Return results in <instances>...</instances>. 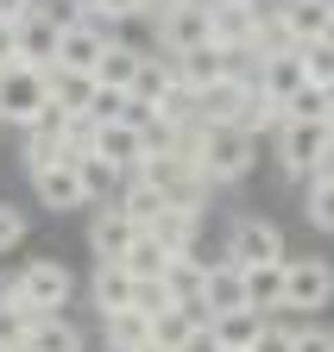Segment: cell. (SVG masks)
<instances>
[{
    "label": "cell",
    "instance_id": "obj_26",
    "mask_svg": "<svg viewBox=\"0 0 334 352\" xmlns=\"http://www.w3.org/2000/svg\"><path fill=\"white\" fill-rule=\"evenodd\" d=\"M202 271H208V264H196L189 252H183V258H171V271H164V289H171V302L202 308Z\"/></svg>",
    "mask_w": 334,
    "mask_h": 352
},
{
    "label": "cell",
    "instance_id": "obj_39",
    "mask_svg": "<svg viewBox=\"0 0 334 352\" xmlns=\"http://www.w3.org/2000/svg\"><path fill=\"white\" fill-rule=\"evenodd\" d=\"M183 352H221V340H215V327H208V321H202V327H196V333L183 340Z\"/></svg>",
    "mask_w": 334,
    "mask_h": 352
},
{
    "label": "cell",
    "instance_id": "obj_29",
    "mask_svg": "<svg viewBox=\"0 0 334 352\" xmlns=\"http://www.w3.org/2000/svg\"><path fill=\"white\" fill-rule=\"evenodd\" d=\"M171 258H177V252H164L152 233H139V239L127 245V258H120V264H127L133 277H164V271H171Z\"/></svg>",
    "mask_w": 334,
    "mask_h": 352
},
{
    "label": "cell",
    "instance_id": "obj_41",
    "mask_svg": "<svg viewBox=\"0 0 334 352\" xmlns=\"http://www.w3.org/2000/svg\"><path fill=\"white\" fill-rule=\"evenodd\" d=\"M315 176H334V126H328V145H322V164H315Z\"/></svg>",
    "mask_w": 334,
    "mask_h": 352
},
{
    "label": "cell",
    "instance_id": "obj_44",
    "mask_svg": "<svg viewBox=\"0 0 334 352\" xmlns=\"http://www.w3.org/2000/svg\"><path fill=\"white\" fill-rule=\"evenodd\" d=\"M322 95H328V120H334V82H322Z\"/></svg>",
    "mask_w": 334,
    "mask_h": 352
},
{
    "label": "cell",
    "instance_id": "obj_25",
    "mask_svg": "<svg viewBox=\"0 0 334 352\" xmlns=\"http://www.w3.org/2000/svg\"><path fill=\"white\" fill-rule=\"evenodd\" d=\"M101 321H107V346H114V352H133L139 340H152V315H145L139 302L120 308V315H101Z\"/></svg>",
    "mask_w": 334,
    "mask_h": 352
},
{
    "label": "cell",
    "instance_id": "obj_45",
    "mask_svg": "<svg viewBox=\"0 0 334 352\" xmlns=\"http://www.w3.org/2000/svg\"><path fill=\"white\" fill-rule=\"evenodd\" d=\"M0 352H25V346H7V340H0Z\"/></svg>",
    "mask_w": 334,
    "mask_h": 352
},
{
    "label": "cell",
    "instance_id": "obj_17",
    "mask_svg": "<svg viewBox=\"0 0 334 352\" xmlns=\"http://www.w3.org/2000/svg\"><path fill=\"white\" fill-rule=\"evenodd\" d=\"M139 239V227L127 220V208H114V214H101L95 227H89V245H95V258H107V264H120L127 258V245Z\"/></svg>",
    "mask_w": 334,
    "mask_h": 352
},
{
    "label": "cell",
    "instance_id": "obj_23",
    "mask_svg": "<svg viewBox=\"0 0 334 352\" xmlns=\"http://www.w3.org/2000/svg\"><path fill=\"white\" fill-rule=\"evenodd\" d=\"M51 101H57L63 113H89L95 76H89V69H51Z\"/></svg>",
    "mask_w": 334,
    "mask_h": 352
},
{
    "label": "cell",
    "instance_id": "obj_9",
    "mask_svg": "<svg viewBox=\"0 0 334 352\" xmlns=\"http://www.w3.org/2000/svg\"><path fill=\"white\" fill-rule=\"evenodd\" d=\"M57 38H63V25H57L45 7H32V13L19 19V63H32V69H57Z\"/></svg>",
    "mask_w": 334,
    "mask_h": 352
},
{
    "label": "cell",
    "instance_id": "obj_37",
    "mask_svg": "<svg viewBox=\"0 0 334 352\" xmlns=\"http://www.w3.org/2000/svg\"><path fill=\"white\" fill-rule=\"evenodd\" d=\"M7 63H19V19L0 13V69H7Z\"/></svg>",
    "mask_w": 334,
    "mask_h": 352
},
{
    "label": "cell",
    "instance_id": "obj_35",
    "mask_svg": "<svg viewBox=\"0 0 334 352\" xmlns=\"http://www.w3.org/2000/svg\"><path fill=\"white\" fill-rule=\"evenodd\" d=\"M253 352H297V340H290V327H278V321H265V333L253 340Z\"/></svg>",
    "mask_w": 334,
    "mask_h": 352
},
{
    "label": "cell",
    "instance_id": "obj_4",
    "mask_svg": "<svg viewBox=\"0 0 334 352\" xmlns=\"http://www.w3.org/2000/svg\"><path fill=\"white\" fill-rule=\"evenodd\" d=\"M227 258L246 264V271H253V264H284V233L271 227V220H253V214H246L240 227L227 233Z\"/></svg>",
    "mask_w": 334,
    "mask_h": 352
},
{
    "label": "cell",
    "instance_id": "obj_12",
    "mask_svg": "<svg viewBox=\"0 0 334 352\" xmlns=\"http://www.w3.org/2000/svg\"><path fill=\"white\" fill-rule=\"evenodd\" d=\"M177 63V82L189 88H208V82H221V76H233V57L221 51V44H196V51H183V57H171Z\"/></svg>",
    "mask_w": 334,
    "mask_h": 352
},
{
    "label": "cell",
    "instance_id": "obj_3",
    "mask_svg": "<svg viewBox=\"0 0 334 352\" xmlns=\"http://www.w3.org/2000/svg\"><path fill=\"white\" fill-rule=\"evenodd\" d=\"M322 145H328V120H284L278 126V157L290 176H315Z\"/></svg>",
    "mask_w": 334,
    "mask_h": 352
},
{
    "label": "cell",
    "instance_id": "obj_27",
    "mask_svg": "<svg viewBox=\"0 0 334 352\" xmlns=\"http://www.w3.org/2000/svg\"><path fill=\"white\" fill-rule=\"evenodd\" d=\"M171 88H177V63H139V76H133V101H152V107H164L171 101Z\"/></svg>",
    "mask_w": 334,
    "mask_h": 352
},
{
    "label": "cell",
    "instance_id": "obj_38",
    "mask_svg": "<svg viewBox=\"0 0 334 352\" xmlns=\"http://www.w3.org/2000/svg\"><path fill=\"white\" fill-rule=\"evenodd\" d=\"M25 239V220H19V208H0V252L7 245H19Z\"/></svg>",
    "mask_w": 334,
    "mask_h": 352
},
{
    "label": "cell",
    "instance_id": "obj_32",
    "mask_svg": "<svg viewBox=\"0 0 334 352\" xmlns=\"http://www.w3.org/2000/svg\"><path fill=\"white\" fill-rule=\"evenodd\" d=\"M309 227L334 233V176H309Z\"/></svg>",
    "mask_w": 334,
    "mask_h": 352
},
{
    "label": "cell",
    "instance_id": "obj_6",
    "mask_svg": "<svg viewBox=\"0 0 334 352\" xmlns=\"http://www.w3.org/2000/svg\"><path fill=\"white\" fill-rule=\"evenodd\" d=\"M32 189H38V201H45V208H82V201H89V189H82V170L70 164V157H51V164H38L32 170Z\"/></svg>",
    "mask_w": 334,
    "mask_h": 352
},
{
    "label": "cell",
    "instance_id": "obj_18",
    "mask_svg": "<svg viewBox=\"0 0 334 352\" xmlns=\"http://www.w3.org/2000/svg\"><path fill=\"white\" fill-rule=\"evenodd\" d=\"M25 352H82V333H76V321H63V308H51V315L32 321Z\"/></svg>",
    "mask_w": 334,
    "mask_h": 352
},
{
    "label": "cell",
    "instance_id": "obj_30",
    "mask_svg": "<svg viewBox=\"0 0 334 352\" xmlns=\"http://www.w3.org/2000/svg\"><path fill=\"white\" fill-rule=\"evenodd\" d=\"M284 120H328V95H322V82H303L297 95L284 101ZM334 126V120H328Z\"/></svg>",
    "mask_w": 334,
    "mask_h": 352
},
{
    "label": "cell",
    "instance_id": "obj_14",
    "mask_svg": "<svg viewBox=\"0 0 334 352\" xmlns=\"http://www.w3.org/2000/svg\"><path fill=\"white\" fill-rule=\"evenodd\" d=\"M139 233H152L164 252H177V258H183V252L196 245V233H202V214H189V208H164L152 227H139Z\"/></svg>",
    "mask_w": 334,
    "mask_h": 352
},
{
    "label": "cell",
    "instance_id": "obj_31",
    "mask_svg": "<svg viewBox=\"0 0 334 352\" xmlns=\"http://www.w3.org/2000/svg\"><path fill=\"white\" fill-rule=\"evenodd\" d=\"M297 57H303V76H309V82H334V38L297 44Z\"/></svg>",
    "mask_w": 334,
    "mask_h": 352
},
{
    "label": "cell",
    "instance_id": "obj_36",
    "mask_svg": "<svg viewBox=\"0 0 334 352\" xmlns=\"http://www.w3.org/2000/svg\"><path fill=\"white\" fill-rule=\"evenodd\" d=\"M290 340H297V352H334L328 327H290Z\"/></svg>",
    "mask_w": 334,
    "mask_h": 352
},
{
    "label": "cell",
    "instance_id": "obj_10",
    "mask_svg": "<svg viewBox=\"0 0 334 352\" xmlns=\"http://www.w3.org/2000/svg\"><path fill=\"white\" fill-rule=\"evenodd\" d=\"M95 157H107L114 170H139L145 164V139L133 120H95Z\"/></svg>",
    "mask_w": 334,
    "mask_h": 352
},
{
    "label": "cell",
    "instance_id": "obj_15",
    "mask_svg": "<svg viewBox=\"0 0 334 352\" xmlns=\"http://www.w3.org/2000/svg\"><path fill=\"white\" fill-rule=\"evenodd\" d=\"M278 13L290 25V38L309 44V38H328V19H334V0H278Z\"/></svg>",
    "mask_w": 334,
    "mask_h": 352
},
{
    "label": "cell",
    "instance_id": "obj_24",
    "mask_svg": "<svg viewBox=\"0 0 334 352\" xmlns=\"http://www.w3.org/2000/svg\"><path fill=\"white\" fill-rule=\"evenodd\" d=\"M139 51H133V44H107V51H101V63H95V82H107V88H133V76H139Z\"/></svg>",
    "mask_w": 334,
    "mask_h": 352
},
{
    "label": "cell",
    "instance_id": "obj_33",
    "mask_svg": "<svg viewBox=\"0 0 334 352\" xmlns=\"http://www.w3.org/2000/svg\"><path fill=\"white\" fill-rule=\"evenodd\" d=\"M127 107H133V88H107V82H95L89 120H127Z\"/></svg>",
    "mask_w": 334,
    "mask_h": 352
},
{
    "label": "cell",
    "instance_id": "obj_20",
    "mask_svg": "<svg viewBox=\"0 0 334 352\" xmlns=\"http://www.w3.org/2000/svg\"><path fill=\"white\" fill-rule=\"evenodd\" d=\"M303 82H309V76H303V57H297V51H278V57H265V69H259V88H265L278 107L297 95Z\"/></svg>",
    "mask_w": 334,
    "mask_h": 352
},
{
    "label": "cell",
    "instance_id": "obj_13",
    "mask_svg": "<svg viewBox=\"0 0 334 352\" xmlns=\"http://www.w3.org/2000/svg\"><path fill=\"white\" fill-rule=\"evenodd\" d=\"M208 327H215V340L227 346V352H253V340L265 333V308H227V315H208Z\"/></svg>",
    "mask_w": 334,
    "mask_h": 352
},
{
    "label": "cell",
    "instance_id": "obj_2",
    "mask_svg": "<svg viewBox=\"0 0 334 352\" xmlns=\"http://www.w3.org/2000/svg\"><path fill=\"white\" fill-rule=\"evenodd\" d=\"M334 296V264L328 258H284V308H328Z\"/></svg>",
    "mask_w": 334,
    "mask_h": 352
},
{
    "label": "cell",
    "instance_id": "obj_28",
    "mask_svg": "<svg viewBox=\"0 0 334 352\" xmlns=\"http://www.w3.org/2000/svg\"><path fill=\"white\" fill-rule=\"evenodd\" d=\"M246 302L253 308H284V264H253V271H246Z\"/></svg>",
    "mask_w": 334,
    "mask_h": 352
},
{
    "label": "cell",
    "instance_id": "obj_40",
    "mask_svg": "<svg viewBox=\"0 0 334 352\" xmlns=\"http://www.w3.org/2000/svg\"><path fill=\"white\" fill-rule=\"evenodd\" d=\"M101 7H107V13H114V19H139V13H145V7H152V0H101Z\"/></svg>",
    "mask_w": 334,
    "mask_h": 352
},
{
    "label": "cell",
    "instance_id": "obj_22",
    "mask_svg": "<svg viewBox=\"0 0 334 352\" xmlns=\"http://www.w3.org/2000/svg\"><path fill=\"white\" fill-rule=\"evenodd\" d=\"M120 208H127L133 227H152V220L171 208V201H164V189L152 183V176H139V170H133V183H127V195H120Z\"/></svg>",
    "mask_w": 334,
    "mask_h": 352
},
{
    "label": "cell",
    "instance_id": "obj_5",
    "mask_svg": "<svg viewBox=\"0 0 334 352\" xmlns=\"http://www.w3.org/2000/svg\"><path fill=\"white\" fill-rule=\"evenodd\" d=\"M19 289H25V302L38 308V315H51V308H63L70 302V271H63V264L57 258H32L25 264V271H19Z\"/></svg>",
    "mask_w": 334,
    "mask_h": 352
},
{
    "label": "cell",
    "instance_id": "obj_16",
    "mask_svg": "<svg viewBox=\"0 0 334 352\" xmlns=\"http://www.w3.org/2000/svg\"><path fill=\"white\" fill-rule=\"evenodd\" d=\"M32 321H38V308L25 302L19 277H7V283H0V340H7V346H25Z\"/></svg>",
    "mask_w": 334,
    "mask_h": 352
},
{
    "label": "cell",
    "instance_id": "obj_8",
    "mask_svg": "<svg viewBox=\"0 0 334 352\" xmlns=\"http://www.w3.org/2000/svg\"><path fill=\"white\" fill-rule=\"evenodd\" d=\"M227 308H246V264L233 258L202 271V315H227Z\"/></svg>",
    "mask_w": 334,
    "mask_h": 352
},
{
    "label": "cell",
    "instance_id": "obj_43",
    "mask_svg": "<svg viewBox=\"0 0 334 352\" xmlns=\"http://www.w3.org/2000/svg\"><path fill=\"white\" fill-rule=\"evenodd\" d=\"M133 352H171V346H158V340H139V346H133Z\"/></svg>",
    "mask_w": 334,
    "mask_h": 352
},
{
    "label": "cell",
    "instance_id": "obj_34",
    "mask_svg": "<svg viewBox=\"0 0 334 352\" xmlns=\"http://www.w3.org/2000/svg\"><path fill=\"white\" fill-rule=\"evenodd\" d=\"M76 170H82V189H89V201H95V195H101V189L114 183V176H120V170H114L107 157H95V151H89V157H82Z\"/></svg>",
    "mask_w": 334,
    "mask_h": 352
},
{
    "label": "cell",
    "instance_id": "obj_42",
    "mask_svg": "<svg viewBox=\"0 0 334 352\" xmlns=\"http://www.w3.org/2000/svg\"><path fill=\"white\" fill-rule=\"evenodd\" d=\"M32 7H38V0H0V13H7V19H25Z\"/></svg>",
    "mask_w": 334,
    "mask_h": 352
},
{
    "label": "cell",
    "instance_id": "obj_11",
    "mask_svg": "<svg viewBox=\"0 0 334 352\" xmlns=\"http://www.w3.org/2000/svg\"><path fill=\"white\" fill-rule=\"evenodd\" d=\"M114 44V32H101V25H63V38H57V69H89L95 76V63H101V51Z\"/></svg>",
    "mask_w": 334,
    "mask_h": 352
},
{
    "label": "cell",
    "instance_id": "obj_7",
    "mask_svg": "<svg viewBox=\"0 0 334 352\" xmlns=\"http://www.w3.org/2000/svg\"><path fill=\"white\" fill-rule=\"evenodd\" d=\"M158 38H164V51H171V57L196 51V44H215V38H208V7H196V0H177L171 13H158Z\"/></svg>",
    "mask_w": 334,
    "mask_h": 352
},
{
    "label": "cell",
    "instance_id": "obj_21",
    "mask_svg": "<svg viewBox=\"0 0 334 352\" xmlns=\"http://www.w3.org/2000/svg\"><path fill=\"white\" fill-rule=\"evenodd\" d=\"M202 321H208L202 308H183V302H171V308H158V315H152V340H158V346H171V352H183V340H189Z\"/></svg>",
    "mask_w": 334,
    "mask_h": 352
},
{
    "label": "cell",
    "instance_id": "obj_1",
    "mask_svg": "<svg viewBox=\"0 0 334 352\" xmlns=\"http://www.w3.org/2000/svg\"><path fill=\"white\" fill-rule=\"evenodd\" d=\"M45 107H51V69H32V63H7L0 69V120L32 126Z\"/></svg>",
    "mask_w": 334,
    "mask_h": 352
},
{
    "label": "cell",
    "instance_id": "obj_46",
    "mask_svg": "<svg viewBox=\"0 0 334 352\" xmlns=\"http://www.w3.org/2000/svg\"><path fill=\"white\" fill-rule=\"evenodd\" d=\"M221 352H227V346H221Z\"/></svg>",
    "mask_w": 334,
    "mask_h": 352
},
{
    "label": "cell",
    "instance_id": "obj_19",
    "mask_svg": "<svg viewBox=\"0 0 334 352\" xmlns=\"http://www.w3.org/2000/svg\"><path fill=\"white\" fill-rule=\"evenodd\" d=\"M133 289H139V277L127 271V264H107V258H101V271H95V308H101V315L133 308Z\"/></svg>",
    "mask_w": 334,
    "mask_h": 352
}]
</instances>
